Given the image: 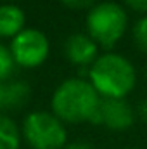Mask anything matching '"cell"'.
<instances>
[{"instance_id": "5bb4252c", "label": "cell", "mask_w": 147, "mask_h": 149, "mask_svg": "<svg viewBox=\"0 0 147 149\" xmlns=\"http://www.w3.org/2000/svg\"><path fill=\"white\" fill-rule=\"evenodd\" d=\"M123 2L137 12H147V0H123Z\"/></svg>"}, {"instance_id": "6da1fadb", "label": "cell", "mask_w": 147, "mask_h": 149, "mask_svg": "<svg viewBox=\"0 0 147 149\" xmlns=\"http://www.w3.org/2000/svg\"><path fill=\"white\" fill-rule=\"evenodd\" d=\"M101 95L88 80L68 78L57 85L52 95V113L68 123L94 121Z\"/></svg>"}, {"instance_id": "2e32d148", "label": "cell", "mask_w": 147, "mask_h": 149, "mask_svg": "<svg viewBox=\"0 0 147 149\" xmlns=\"http://www.w3.org/2000/svg\"><path fill=\"white\" fill-rule=\"evenodd\" d=\"M139 116H140L144 121H147V97L142 99L140 104H139Z\"/></svg>"}, {"instance_id": "7a4b0ae2", "label": "cell", "mask_w": 147, "mask_h": 149, "mask_svg": "<svg viewBox=\"0 0 147 149\" xmlns=\"http://www.w3.org/2000/svg\"><path fill=\"white\" fill-rule=\"evenodd\" d=\"M88 81L104 99H125L137 83L133 64L121 54L99 56L88 70Z\"/></svg>"}, {"instance_id": "30bf717a", "label": "cell", "mask_w": 147, "mask_h": 149, "mask_svg": "<svg viewBox=\"0 0 147 149\" xmlns=\"http://www.w3.org/2000/svg\"><path fill=\"white\" fill-rule=\"evenodd\" d=\"M21 144V132L17 125L0 113V149H19Z\"/></svg>"}, {"instance_id": "ba28073f", "label": "cell", "mask_w": 147, "mask_h": 149, "mask_svg": "<svg viewBox=\"0 0 147 149\" xmlns=\"http://www.w3.org/2000/svg\"><path fill=\"white\" fill-rule=\"evenodd\" d=\"M26 14L21 7L5 3L0 5V37L14 38L24 30Z\"/></svg>"}, {"instance_id": "5b68a950", "label": "cell", "mask_w": 147, "mask_h": 149, "mask_svg": "<svg viewBox=\"0 0 147 149\" xmlns=\"http://www.w3.org/2000/svg\"><path fill=\"white\" fill-rule=\"evenodd\" d=\"M9 50L16 64L23 68H37L49 57L50 43L43 31L35 28H24L19 35L12 38Z\"/></svg>"}, {"instance_id": "52a82bcc", "label": "cell", "mask_w": 147, "mask_h": 149, "mask_svg": "<svg viewBox=\"0 0 147 149\" xmlns=\"http://www.w3.org/2000/svg\"><path fill=\"white\" fill-rule=\"evenodd\" d=\"M99 45L87 33H73L64 43V54L74 66H92L97 56Z\"/></svg>"}, {"instance_id": "3957f363", "label": "cell", "mask_w": 147, "mask_h": 149, "mask_svg": "<svg viewBox=\"0 0 147 149\" xmlns=\"http://www.w3.org/2000/svg\"><path fill=\"white\" fill-rule=\"evenodd\" d=\"M128 16L116 2H99L87 14V35L97 45L112 47L125 35Z\"/></svg>"}, {"instance_id": "e0dca14e", "label": "cell", "mask_w": 147, "mask_h": 149, "mask_svg": "<svg viewBox=\"0 0 147 149\" xmlns=\"http://www.w3.org/2000/svg\"><path fill=\"white\" fill-rule=\"evenodd\" d=\"M5 104V81H0V113L3 111Z\"/></svg>"}, {"instance_id": "8fae6325", "label": "cell", "mask_w": 147, "mask_h": 149, "mask_svg": "<svg viewBox=\"0 0 147 149\" xmlns=\"http://www.w3.org/2000/svg\"><path fill=\"white\" fill-rule=\"evenodd\" d=\"M14 57L10 54V50L0 43V81H5L10 73L14 71Z\"/></svg>"}, {"instance_id": "8992f818", "label": "cell", "mask_w": 147, "mask_h": 149, "mask_svg": "<svg viewBox=\"0 0 147 149\" xmlns=\"http://www.w3.org/2000/svg\"><path fill=\"white\" fill-rule=\"evenodd\" d=\"M135 113L133 108L125 99H104L101 97V104L92 123L106 125L111 130H126L133 125Z\"/></svg>"}, {"instance_id": "9a60e30c", "label": "cell", "mask_w": 147, "mask_h": 149, "mask_svg": "<svg viewBox=\"0 0 147 149\" xmlns=\"http://www.w3.org/2000/svg\"><path fill=\"white\" fill-rule=\"evenodd\" d=\"M64 149H94L88 142H85V141H74L71 144H68V146H64Z\"/></svg>"}, {"instance_id": "ac0fdd59", "label": "cell", "mask_w": 147, "mask_h": 149, "mask_svg": "<svg viewBox=\"0 0 147 149\" xmlns=\"http://www.w3.org/2000/svg\"><path fill=\"white\" fill-rule=\"evenodd\" d=\"M126 149H137V148H126Z\"/></svg>"}, {"instance_id": "9c48e42d", "label": "cell", "mask_w": 147, "mask_h": 149, "mask_svg": "<svg viewBox=\"0 0 147 149\" xmlns=\"http://www.w3.org/2000/svg\"><path fill=\"white\" fill-rule=\"evenodd\" d=\"M30 94H31V88H30V85L26 81H23V80L5 81V104H3V111L23 108L28 102Z\"/></svg>"}, {"instance_id": "4fadbf2b", "label": "cell", "mask_w": 147, "mask_h": 149, "mask_svg": "<svg viewBox=\"0 0 147 149\" xmlns=\"http://www.w3.org/2000/svg\"><path fill=\"white\" fill-rule=\"evenodd\" d=\"M69 9H92L95 5V0H61Z\"/></svg>"}, {"instance_id": "277c9868", "label": "cell", "mask_w": 147, "mask_h": 149, "mask_svg": "<svg viewBox=\"0 0 147 149\" xmlns=\"http://www.w3.org/2000/svg\"><path fill=\"white\" fill-rule=\"evenodd\" d=\"M23 135L33 149H64L68 141L62 121L49 111H33L23 121Z\"/></svg>"}, {"instance_id": "7c38bea8", "label": "cell", "mask_w": 147, "mask_h": 149, "mask_svg": "<svg viewBox=\"0 0 147 149\" xmlns=\"http://www.w3.org/2000/svg\"><path fill=\"white\" fill-rule=\"evenodd\" d=\"M133 42L142 52H147V16H142L133 24Z\"/></svg>"}]
</instances>
